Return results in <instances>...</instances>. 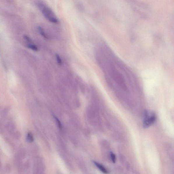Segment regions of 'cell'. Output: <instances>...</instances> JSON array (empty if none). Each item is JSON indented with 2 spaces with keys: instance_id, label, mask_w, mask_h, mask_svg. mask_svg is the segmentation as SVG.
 I'll return each mask as SVG.
<instances>
[{
  "instance_id": "3",
  "label": "cell",
  "mask_w": 174,
  "mask_h": 174,
  "mask_svg": "<svg viewBox=\"0 0 174 174\" xmlns=\"http://www.w3.org/2000/svg\"><path fill=\"white\" fill-rule=\"evenodd\" d=\"M154 113L145 110L143 114V126L144 128H148L154 123L157 120Z\"/></svg>"
},
{
  "instance_id": "5",
  "label": "cell",
  "mask_w": 174,
  "mask_h": 174,
  "mask_svg": "<svg viewBox=\"0 0 174 174\" xmlns=\"http://www.w3.org/2000/svg\"><path fill=\"white\" fill-rule=\"evenodd\" d=\"M25 156V153L23 148H21L18 150L14 157V164L18 169L23 163V160Z\"/></svg>"
},
{
  "instance_id": "13",
  "label": "cell",
  "mask_w": 174,
  "mask_h": 174,
  "mask_svg": "<svg viewBox=\"0 0 174 174\" xmlns=\"http://www.w3.org/2000/svg\"><path fill=\"white\" fill-rule=\"evenodd\" d=\"M110 156L113 163H115L116 162V157L115 154L113 152H111L110 153Z\"/></svg>"
},
{
  "instance_id": "16",
  "label": "cell",
  "mask_w": 174,
  "mask_h": 174,
  "mask_svg": "<svg viewBox=\"0 0 174 174\" xmlns=\"http://www.w3.org/2000/svg\"><path fill=\"white\" fill-rule=\"evenodd\" d=\"M1 168H2L1 162V159H0V171H1Z\"/></svg>"
},
{
  "instance_id": "4",
  "label": "cell",
  "mask_w": 174,
  "mask_h": 174,
  "mask_svg": "<svg viewBox=\"0 0 174 174\" xmlns=\"http://www.w3.org/2000/svg\"><path fill=\"white\" fill-rule=\"evenodd\" d=\"M5 127L8 134L12 138L16 140H20L21 138V134L13 122H8L6 124Z\"/></svg>"
},
{
  "instance_id": "7",
  "label": "cell",
  "mask_w": 174,
  "mask_h": 174,
  "mask_svg": "<svg viewBox=\"0 0 174 174\" xmlns=\"http://www.w3.org/2000/svg\"><path fill=\"white\" fill-rule=\"evenodd\" d=\"M26 140L29 143H31L34 142V140L33 135L31 132L28 133L26 136Z\"/></svg>"
},
{
  "instance_id": "2",
  "label": "cell",
  "mask_w": 174,
  "mask_h": 174,
  "mask_svg": "<svg viewBox=\"0 0 174 174\" xmlns=\"http://www.w3.org/2000/svg\"><path fill=\"white\" fill-rule=\"evenodd\" d=\"M37 4L38 9L46 20L52 23H59V20L56 14L43 1H39L38 2Z\"/></svg>"
},
{
  "instance_id": "1",
  "label": "cell",
  "mask_w": 174,
  "mask_h": 174,
  "mask_svg": "<svg viewBox=\"0 0 174 174\" xmlns=\"http://www.w3.org/2000/svg\"><path fill=\"white\" fill-rule=\"evenodd\" d=\"M104 71L110 89L119 95L139 93L140 82L129 67L113 52L106 48L103 52Z\"/></svg>"
},
{
  "instance_id": "8",
  "label": "cell",
  "mask_w": 174,
  "mask_h": 174,
  "mask_svg": "<svg viewBox=\"0 0 174 174\" xmlns=\"http://www.w3.org/2000/svg\"><path fill=\"white\" fill-rule=\"evenodd\" d=\"M38 30L39 32L40 33L41 36L45 38V39H48V37L47 36V34L45 33V32L44 30L43 29V28L41 27H39L38 28Z\"/></svg>"
},
{
  "instance_id": "11",
  "label": "cell",
  "mask_w": 174,
  "mask_h": 174,
  "mask_svg": "<svg viewBox=\"0 0 174 174\" xmlns=\"http://www.w3.org/2000/svg\"><path fill=\"white\" fill-rule=\"evenodd\" d=\"M54 117L55 118V120H56V122H57V125H58V127L60 129H62V124H61V122H60V121L57 118L56 116H54Z\"/></svg>"
},
{
  "instance_id": "6",
  "label": "cell",
  "mask_w": 174,
  "mask_h": 174,
  "mask_svg": "<svg viewBox=\"0 0 174 174\" xmlns=\"http://www.w3.org/2000/svg\"><path fill=\"white\" fill-rule=\"evenodd\" d=\"M93 163H94V164L97 167L100 171H102V173L106 174L108 173V172L107 171V170L106 169V168L103 166V165L100 164L99 163L96 162V161H93Z\"/></svg>"
},
{
  "instance_id": "10",
  "label": "cell",
  "mask_w": 174,
  "mask_h": 174,
  "mask_svg": "<svg viewBox=\"0 0 174 174\" xmlns=\"http://www.w3.org/2000/svg\"><path fill=\"white\" fill-rule=\"evenodd\" d=\"M56 58L57 60V62L59 65H61L62 64V61L60 57L58 54L56 55Z\"/></svg>"
},
{
  "instance_id": "9",
  "label": "cell",
  "mask_w": 174,
  "mask_h": 174,
  "mask_svg": "<svg viewBox=\"0 0 174 174\" xmlns=\"http://www.w3.org/2000/svg\"><path fill=\"white\" fill-rule=\"evenodd\" d=\"M28 48L31 49L33 50L36 51V52H37V51L38 50V47L32 44H29L28 45Z\"/></svg>"
},
{
  "instance_id": "15",
  "label": "cell",
  "mask_w": 174,
  "mask_h": 174,
  "mask_svg": "<svg viewBox=\"0 0 174 174\" xmlns=\"http://www.w3.org/2000/svg\"><path fill=\"white\" fill-rule=\"evenodd\" d=\"M11 168L10 167V166L9 165H8L7 166H6V171L7 172H9L11 170Z\"/></svg>"
},
{
  "instance_id": "12",
  "label": "cell",
  "mask_w": 174,
  "mask_h": 174,
  "mask_svg": "<svg viewBox=\"0 0 174 174\" xmlns=\"http://www.w3.org/2000/svg\"><path fill=\"white\" fill-rule=\"evenodd\" d=\"M5 128V126H4L3 122L1 120H0V134H1L3 133L4 129Z\"/></svg>"
},
{
  "instance_id": "14",
  "label": "cell",
  "mask_w": 174,
  "mask_h": 174,
  "mask_svg": "<svg viewBox=\"0 0 174 174\" xmlns=\"http://www.w3.org/2000/svg\"><path fill=\"white\" fill-rule=\"evenodd\" d=\"M24 38L25 39L29 42H31V39L29 38V37L26 35L24 36Z\"/></svg>"
}]
</instances>
